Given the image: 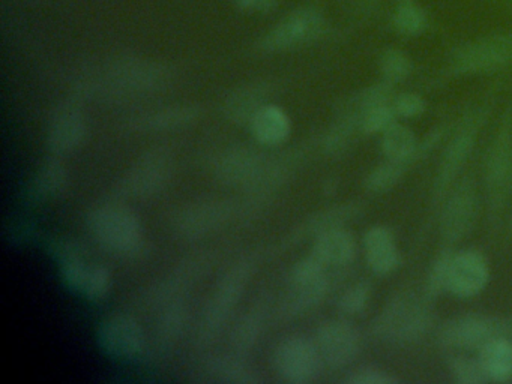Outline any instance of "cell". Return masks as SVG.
<instances>
[{"instance_id": "7", "label": "cell", "mask_w": 512, "mask_h": 384, "mask_svg": "<svg viewBox=\"0 0 512 384\" xmlns=\"http://www.w3.org/2000/svg\"><path fill=\"white\" fill-rule=\"evenodd\" d=\"M511 326L508 321L487 315H463L448 321L440 330L439 339L446 347L479 351L491 339L508 336Z\"/></svg>"}, {"instance_id": "34", "label": "cell", "mask_w": 512, "mask_h": 384, "mask_svg": "<svg viewBox=\"0 0 512 384\" xmlns=\"http://www.w3.org/2000/svg\"><path fill=\"white\" fill-rule=\"evenodd\" d=\"M451 251H443L437 255L436 260L431 264L427 275V294L430 297L440 296L443 291H448L449 266H451Z\"/></svg>"}, {"instance_id": "25", "label": "cell", "mask_w": 512, "mask_h": 384, "mask_svg": "<svg viewBox=\"0 0 512 384\" xmlns=\"http://www.w3.org/2000/svg\"><path fill=\"white\" fill-rule=\"evenodd\" d=\"M359 213H361V207L356 203L340 204L332 209L323 210L305 222L304 227L301 228V234L302 236H311V234L319 236L323 231L343 227L346 222L355 219Z\"/></svg>"}, {"instance_id": "3", "label": "cell", "mask_w": 512, "mask_h": 384, "mask_svg": "<svg viewBox=\"0 0 512 384\" xmlns=\"http://www.w3.org/2000/svg\"><path fill=\"white\" fill-rule=\"evenodd\" d=\"M254 270V263L251 260H239L233 264L223 278L218 282L203 311V318L200 321L199 341L209 344L214 341L221 330L226 326L232 312L235 311L239 299L244 294L245 287L250 282L251 273Z\"/></svg>"}, {"instance_id": "11", "label": "cell", "mask_w": 512, "mask_h": 384, "mask_svg": "<svg viewBox=\"0 0 512 384\" xmlns=\"http://www.w3.org/2000/svg\"><path fill=\"white\" fill-rule=\"evenodd\" d=\"M478 129L479 119L473 116L472 119L466 120V123L461 125L451 143L446 146L439 170H437L436 182H434V198L436 200H440L446 194L449 185L457 179L461 168L469 159L473 146H475Z\"/></svg>"}, {"instance_id": "37", "label": "cell", "mask_w": 512, "mask_h": 384, "mask_svg": "<svg viewBox=\"0 0 512 384\" xmlns=\"http://www.w3.org/2000/svg\"><path fill=\"white\" fill-rule=\"evenodd\" d=\"M395 113L398 117L403 119H415L421 116L427 110L424 98L418 93L406 92L395 95L394 102H392Z\"/></svg>"}, {"instance_id": "24", "label": "cell", "mask_w": 512, "mask_h": 384, "mask_svg": "<svg viewBox=\"0 0 512 384\" xmlns=\"http://www.w3.org/2000/svg\"><path fill=\"white\" fill-rule=\"evenodd\" d=\"M262 168L259 155L254 150L233 149L221 158L218 176L227 183L250 182Z\"/></svg>"}, {"instance_id": "31", "label": "cell", "mask_w": 512, "mask_h": 384, "mask_svg": "<svg viewBox=\"0 0 512 384\" xmlns=\"http://www.w3.org/2000/svg\"><path fill=\"white\" fill-rule=\"evenodd\" d=\"M452 378L458 384H484L488 383L487 374L481 360L475 357L457 356L449 363Z\"/></svg>"}, {"instance_id": "35", "label": "cell", "mask_w": 512, "mask_h": 384, "mask_svg": "<svg viewBox=\"0 0 512 384\" xmlns=\"http://www.w3.org/2000/svg\"><path fill=\"white\" fill-rule=\"evenodd\" d=\"M110 285H112V275H110L109 269L101 264H94L88 279H86L82 294L89 299L98 300L109 293Z\"/></svg>"}, {"instance_id": "15", "label": "cell", "mask_w": 512, "mask_h": 384, "mask_svg": "<svg viewBox=\"0 0 512 384\" xmlns=\"http://www.w3.org/2000/svg\"><path fill=\"white\" fill-rule=\"evenodd\" d=\"M364 252L368 267L374 275L388 276L400 267V249L388 227L374 225L365 233Z\"/></svg>"}, {"instance_id": "20", "label": "cell", "mask_w": 512, "mask_h": 384, "mask_svg": "<svg viewBox=\"0 0 512 384\" xmlns=\"http://www.w3.org/2000/svg\"><path fill=\"white\" fill-rule=\"evenodd\" d=\"M251 132L259 143L277 146L289 138L292 122L283 108L265 104L250 119Z\"/></svg>"}, {"instance_id": "16", "label": "cell", "mask_w": 512, "mask_h": 384, "mask_svg": "<svg viewBox=\"0 0 512 384\" xmlns=\"http://www.w3.org/2000/svg\"><path fill=\"white\" fill-rule=\"evenodd\" d=\"M86 120L73 105H62L53 114L49 126V147L58 155L73 152L85 140Z\"/></svg>"}, {"instance_id": "33", "label": "cell", "mask_w": 512, "mask_h": 384, "mask_svg": "<svg viewBox=\"0 0 512 384\" xmlns=\"http://www.w3.org/2000/svg\"><path fill=\"white\" fill-rule=\"evenodd\" d=\"M371 297V284L368 281H359L347 288L340 299L338 309L344 315H358L367 308Z\"/></svg>"}, {"instance_id": "32", "label": "cell", "mask_w": 512, "mask_h": 384, "mask_svg": "<svg viewBox=\"0 0 512 384\" xmlns=\"http://www.w3.org/2000/svg\"><path fill=\"white\" fill-rule=\"evenodd\" d=\"M397 117L392 104L377 105L362 114L361 131L367 135L383 134L389 126L397 122Z\"/></svg>"}, {"instance_id": "28", "label": "cell", "mask_w": 512, "mask_h": 384, "mask_svg": "<svg viewBox=\"0 0 512 384\" xmlns=\"http://www.w3.org/2000/svg\"><path fill=\"white\" fill-rule=\"evenodd\" d=\"M392 26L400 35L415 38V36L422 35L427 29V14L421 6L413 3L412 0L401 2L400 6L395 9Z\"/></svg>"}, {"instance_id": "6", "label": "cell", "mask_w": 512, "mask_h": 384, "mask_svg": "<svg viewBox=\"0 0 512 384\" xmlns=\"http://www.w3.org/2000/svg\"><path fill=\"white\" fill-rule=\"evenodd\" d=\"M323 30H325V18L322 12L314 8L296 9L263 36L260 47L268 53L292 50L316 41Z\"/></svg>"}, {"instance_id": "19", "label": "cell", "mask_w": 512, "mask_h": 384, "mask_svg": "<svg viewBox=\"0 0 512 384\" xmlns=\"http://www.w3.org/2000/svg\"><path fill=\"white\" fill-rule=\"evenodd\" d=\"M200 380L208 383L253 384L260 383L259 372L239 357L218 356L206 360L199 369Z\"/></svg>"}, {"instance_id": "10", "label": "cell", "mask_w": 512, "mask_h": 384, "mask_svg": "<svg viewBox=\"0 0 512 384\" xmlns=\"http://www.w3.org/2000/svg\"><path fill=\"white\" fill-rule=\"evenodd\" d=\"M490 267L487 258L476 249H463L452 254L448 291L460 299L478 296L487 287Z\"/></svg>"}, {"instance_id": "21", "label": "cell", "mask_w": 512, "mask_h": 384, "mask_svg": "<svg viewBox=\"0 0 512 384\" xmlns=\"http://www.w3.org/2000/svg\"><path fill=\"white\" fill-rule=\"evenodd\" d=\"M226 203L205 201L197 206L188 207L178 216L176 230L182 236L196 237L214 230L227 218Z\"/></svg>"}, {"instance_id": "29", "label": "cell", "mask_w": 512, "mask_h": 384, "mask_svg": "<svg viewBox=\"0 0 512 384\" xmlns=\"http://www.w3.org/2000/svg\"><path fill=\"white\" fill-rule=\"evenodd\" d=\"M380 72H382L383 81L395 84L403 83L412 74V60L404 51L398 48H388L385 53L380 56L379 60Z\"/></svg>"}, {"instance_id": "39", "label": "cell", "mask_w": 512, "mask_h": 384, "mask_svg": "<svg viewBox=\"0 0 512 384\" xmlns=\"http://www.w3.org/2000/svg\"><path fill=\"white\" fill-rule=\"evenodd\" d=\"M193 116L191 108H181V110L172 108V110L160 111L146 122L151 125V128H169L170 125H181V123L190 122Z\"/></svg>"}, {"instance_id": "2", "label": "cell", "mask_w": 512, "mask_h": 384, "mask_svg": "<svg viewBox=\"0 0 512 384\" xmlns=\"http://www.w3.org/2000/svg\"><path fill=\"white\" fill-rule=\"evenodd\" d=\"M88 227L101 246L116 254H134L143 243L142 222L136 212L124 204L95 207L88 215Z\"/></svg>"}, {"instance_id": "42", "label": "cell", "mask_w": 512, "mask_h": 384, "mask_svg": "<svg viewBox=\"0 0 512 384\" xmlns=\"http://www.w3.org/2000/svg\"><path fill=\"white\" fill-rule=\"evenodd\" d=\"M401 2H407V0H401Z\"/></svg>"}, {"instance_id": "5", "label": "cell", "mask_w": 512, "mask_h": 384, "mask_svg": "<svg viewBox=\"0 0 512 384\" xmlns=\"http://www.w3.org/2000/svg\"><path fill=\"white\" fill-rule=\"evenodd\" d=\"M512 63V33L484 36L454 51L452 71L457 74H488Z\"/></svg>"}, {"instance_id": "9", "label": "cell", "mask_w": 512, "mask_h": 384, "mask_svg": "<svg viewBox=\"0 0 512 384\" xmlns=\"http://www.w3.org/2000/svg\"><path fill=\"white\" fill-rule=\"evenodd\" d=\"M97 341L113 359H134L145 348V332L131 315L113 314L98 327Z\"/></svg>"}, {"instance_id": "40", "label": "cell", "mask_w": 512, "mask_h": 384, "mask_svg": "<svg viewBox=\"0 0 512 384\" xmlns=\"http://www.w3.org/2000/svg\"><path fill=\"white\" fill-rule=\"evenodd\" d=\"M235 2L247 11L263 12L271 9L277 0H235Z\"/></svg>"}, {"instance_id": "8", "label": "cell", "mask_w": 512, "mask_h": 384, "mask_svg": "<svg viewBox=\"0 0 512 384\" xmlns=\"http://www.w3.org/2000/svg\"><path fill=\"white\" fill-rule=\"evenodd\" d=\"M314 341L325 366L334 371L352 365L361 351V335L346 320H328L320 324Z\"/></svg>"}, {"instance_id": "4", "label": "cell", "mask_w": 512, "mask_h": 384, "mask_svg": "<svg viewBox=\"0 0 512 384\" xmlns=\"http://www.w3.org/2000/svg\"><path fill=\"white\" fill-rule=\"evenodd\" d=\"M274 363L281 380L289 384L314 383L325 368L316 341L302 335L283 339L275 348Z\"/></svg>"}, {"instance_id": "1", "label": "cell", "mask_w": 512, "mask_h": 384, "mask_svg": "<svg viewBox=\"0 0 512 384\" xmlns=\"http://www.w3.org/2000/svg\"><path fill=\"white\" fill-rule=\"evenodd\" d=\"M430 308L418 294L401 293L392 297L373 321L377 338L388 342H412L430 329Z\"/></svg>"}, {"instance_id": "36", "label": "cell", "mask_w": 512, "mask_h": 384, "mask_svg": "<svg viewBox=\"0 0 512 384\" xmlns=\"http://www.w3.org/2000/svg\"><path fill=\"white\" fill-rule=\"evenodd\" d=\"M344 381L349 384H395L400 380L385 369L367 365L350 372Z\"/></svg>"}, {"instance_id": "17", "label": "cell", "mask_w": 512, "mask_h": 384, "mask_svg": "<svg viewBox=\"0 0 512 384\" xmlns=\"http://www.w3.org/2000/svg\"><path fill=\"white\" fill-rule=\"evenodd\" d=\"M440 138V132H433L424 143L419 144L415 132L403 123L395 122L382 134V152L389 161L406 162L412 164L424 155Z\"/></svg>"}, {"instance_id": "13", "label": "cell", "mask_w": 512, "mask_h": 384, "mask_svg": "<svg viewBox=\"0 0 512 384\" xmlns=\"http://www.w3.org/2000/svg\"><path fill=\"white\" fill-rule=\"evenodd\" d=\"M512 176V131L503 128L493 141L485 165V185L491 206H500Z\"/></svg>"}, {"instance_id": "41", "label": "cell", "mask_w": 512, "mask_h": 384, "mask_svg": "<svg viewBox=\"0 0 512 384\" xmlns=\"http://www.w3.org/2000/svg\"><path fill=\"white\" fill-rule=\"evenodd\" d=\"M350 2L361 12H370L377 5V0H350Z\"/></svg>"}, {"instance_id": "14", "label": "cell", "mask_w": 512, "mask_h": 384, "mask_svg": "<svg viewBox=\"0 0 512 384\" xmlns=\"http://www.w3.org/2000/svg\"><path fill=\"white\" fill-rule=\"evenodd\" d=\"M161 150L143 156L125 179L127 191L134 197H149L163 188L170 173V158Z\"/></svg>"}, {"instance_id": "26", "label": "cell", "mask_w": 512, "mask_h": 384, "mask_svg": "<svg viewBox=\"0 0 512 384\" xmlns=\"http://www.w3.org/2000/svg\"><path fill=\"white\" fill-rule=\"evenodd\" d=\"M265 324V311L253 308L236 324L232 333V344L238 353H247L259 341Z\"/></svg>"}, {"instance_id": "12", "label": "cell", "mask_w": 512, "mask_h": 384, "mask_svg": "<svg viewBox=\"0 0 512 384\" xmlns=\"http://www.w3.org/2000/svg\"><path fill=\"white\" fill-rule=\"evenodd\" d=\"M476 215H478V195L472 182L466 180L452 192L448 203L443 207L442 219H440L443 239L448 242H458L463 239L472 230Z\"/></svg>"}, {"instance_id": "38", "label": "cell", "mask_w": 512, "mask_h": 384, "mask_svg": "<svg viewBox=\"0 0 512 384\" xmlns=\"http://www.w3.org/2000/svg\"><path fill=\"white\" fill-rule=\"evenodd\" d=\"M259 89L256 87H248L245 90H239L238 95L232 99L230 102L229 108L232 111H236V113H241V117L248 116L253 117V114L262 107V102H260Z\"/></svg>"}, {"instance_id": "30", "label": "cell", "mask_w": 512, "mask_h": 384, "mask_svg": "<svg viewBox=\"0 0 512 384\" xmlns=\"http://www.w3.org/2000/svg\"><path fill=\"white\" fill-rule=\"evenodd\" d=\"M407 167H409V164H406V162L389 161L388 159V162L379 165L368 174L367 179H365V188L374 192V194L388 192L389 189L394 188L400 182L401 177L406 173Z\"/></svg>"}, {"instance_id": "23", "label": "cell", "mask_w": 512, "mask_h": 384, "mask_svg": "<svg viewBox=\"0 0 512 384\" xmlns=\"http://www.w3.org/2000/svg\"><path fill=\"white\" fill-rule=\"evenodd\" d=\"M478 353L488 380L496 383L512 380V341L508 336L491 339Z\"/></svg>"}, {"instance_id": "22", "label": "cell", "mask_w": 512, "mask_h": 384, "mask_svg": "<svg viewBox=\"0 0 512 384\" xmlns=\"http://www.w3.org/2000/svg\"><path fill=\"white\" fill-rule=\"evenodd\" d=\"M289 296L283 303V312L287 317L301 315L310 311L322 302L328 293V278L326 275L308 281H289Z\"/></svg>"}, {"instance_id": "27", "label": "cell", "mask_w": 512, "mask_h": 384, "mask_svg": "<svg viewBox=\"0 0 512 384\" xmlns=\"http://www.w3.org/2000/svg\"><path fill=\"white\" fill-rule=\"evenodd\" d=\"M65 183H67L65 168L62 167L61 162L52 159L41 167L37 177L32 182V197L37 198V200L55 197L64 189Z\"/></svg>"}, {"instance_id": "18", "label": "cell", "mask_w": 512, "mask_h": 384, "mask_svg": "<svg viewBox=\"0 0 512 384\" xmlns=\"http://www.w3.org/2000/svg\"><path fill=\"white\" fill-rule=\"evenodd\" d=\"M311 254L326 267L346 266L356 255L355 237L344 227L323 231L316 236Z\"/></svg>"}]
</instances>
